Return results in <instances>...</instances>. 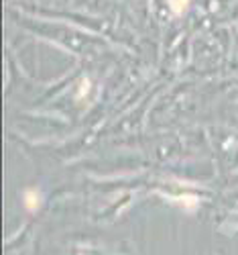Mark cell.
Returning a JSON list of instances; mask_svg holds the SVG:
<instances>
[{"mask_svg":"<svg viewBox=\"0 0 238 255\" xmlns=\"http://www.w3.org/2000/svg\"><path fill=\"white\" fill-rule=\"evenodd\" d=\"M27 206H29L31 210H35V208H37V194H35V192L27 194Z\"/></svg>","mask_w":238,"mask_h":255,"instance_id":"cell-1","label":"cell"}]
</instances>
